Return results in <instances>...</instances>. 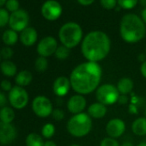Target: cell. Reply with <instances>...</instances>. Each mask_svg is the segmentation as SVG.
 <instances>
[{
  "mask_svg": "<svg viewBox=\"0 0 146 146\" xmlns=\"http://www.w3.org/2000/svg\"><path fill=\"white\" fill-rule=\"evenodd\" d=\"M102 69L99 63L87 61L72 70L70 81L72 90L79 95H89L99 87Z\"/></svg>",
  "mask_w": 146,
  "mask_h": 146,
  "instance_id": "cell-1",
  "label": "cell"
},
{
  "mask_svg": "<svg viewBox=\"0 0 146 146\" xmlns=\"http://www.w3.org/2000/svg\"><path fill=\"white\" fill-rule=\"evenodd\" d=\"M111 49V40L108 35L100 30L87 34L81 43V52L84 57L90 62L103 60Z\"/></svg>",
  "mask_w": 146,
  "mask_h": 146,
  "instance_id": "cell-2",
  "label": "cell"
},
{
  "mask_svg": "<svg viewBox=\"0 0 146 146\" xmlns=\"http://www.w3.org/2000/svg\"><path fill=\"white\" fill-rule=\"evenodd\" d=\"M119 34L124 41L135 44L142 40L146 35V27L142 18L137 15L125 14L119 24Z\"/></svg>",
  "mask_w": 146,
  "mask_h": 146,
  "instance_id": "cell-3",
  "label": "cell"
},
{
  "mask_svg": "<svg viewBox=\"0 0 146 146\" xmlns=\"http://www.w3.org/2000/svg\"><path fill=\"white\" fill-rule=\"evenodd\" d=\"M84 32L82 27L74 22L64 23L58 31L61 44L70 49L76 47L83 41Z\"/></svg>",
  "mask_w": 146,
  "mask_h": 146,
  "instance_id": "cell-4",
  "label": "cell"
},
{
  "mask_svg": "<svg viewBox=\"0 0 146 146\" xmlns=\"http://www.w3.org/2000/svg\"><path fill=\"white\" fill-rule=\"evenodd\" d=\"M68 132L76 137H83L88 135L92 129V119L86 113L74 114L67 122Z\"/></svg>",
  "mask_w": 146,
  "mask_h": 146,
  "instance_id": "cell-5",
  "label": "cell"
},
{
  "mask_svg": "<svg viewBox=\"0 0 146 146\" xmlns=\"http://www.w3.org/2000/svg\"><path fill=\"white\" fill-rule=\"evenodd\" d=\"M96 96L98 102L105 106H109L119 102V92L116 86L110 84H104L98 87Z\"/></svg>",
  "mask_w": 146,
  "mask_h": 146,
  "instance_id": "cell-6",
  "label": "cell"
},
{
  "mask_svg": "<svg viewBox=\"0 0 146 146\" xmlns=\"http://www.w3.org/2000/svg\"><path fill=\"white\" fill-rule=\"evenodd\" d=\"M8 99L12 108L16 109H23L28 105L29 96L24 88L17 85L9 92Z\"/></svg>",
  "mask_w": 146,
  "mask_h": 146,
  "instance_id": "cell-7",
  "label": "cell"
},
{
  "mask_svg": "<svg viewBox=\"0 0 146 146\" xmlns=\"http://www.w3.org/2000/svg\"><path fill=\"white\" fill-rule=\"evenodd\" d=\"M32 109L40 118H46L53 111L52 102L45 96H38L33 100Z\"/></svg>",
  "mask_w": 146,
  "mask_h": 146,
  "instance_id": "cell-8",
  "label": "cell"
},
{
  "mask_svg": "<svg viewBox=\"0 0 146 146\" xmlns=\"http://www.w3.org/2000/svg\"><path fill=\"white\" fill-rule=\"evenodd\" d=\"M29 23V16L24 10H18L10 16L9 26L11 29L16 32H22L28 28Z\"/></svg>",
  "mask_w": 146,
  "mask_h": 146,
  "instance_id": "cell-9",
  "label": "cell"
},
{
  "mask_svg": "<svg viewBox=\"0 0 146 146\" xmlns=\"http://www.w3.org/2000/svg\"><path fill=\"white\" fill-rule=\"evenodd\" d=\"M63 13V7L56 0H47L41 6V15L47 21H56Z\"/></svg>",
  "mask_w": 146,
  "mask_h": 146,
  "instance_id": "cell-10",
  "label": "cell"
},
{
  "mask_svg": "<svg viewBox=\"0 0 146 146\" xmlns=\"http://www.w3.org/2000/svg\"><path fill=\"white\" fill-rule=\"evenodd\" d=\"M58 41L52 36H46L37 45V52L40 56L48 58L55 53L58 48Z\"/></svg>",
  "mask_w": 146,
  "mask_h": 146,
  "instance_id": "cell-11",
  "label": "cell"
},
{
  "mask_svg": "<svg viewBox=\"0 0 146 146\" xmlns=\"http://www.w3.org/2000/svg\"><path fill=\"white\" fill-rule=\"evenodd\" d=\"M125 131V123L118 118L110 119L106 125V131L108 137L118 138L121 137Z\"/></svg>",
  "mask_w": 146,
  "mask_h": 146,
  "instance_id": "cell-12",
  "label": "cell"
},
{
  "mask_svg": "<svg viewBox=\"0 0 146 146\" xmlns=\"http://www.w3.org/2000/svg\"><path fill=\"white\" fill-rule=\"evenodd\" d=\"M87 105V101L83 95L77 94L72 96L67 102V109L73 114L83 113Z\"/></svg>",
  "mask_w": 146,
  "mask_h": 146,
  "instance_id": "cell-13",
  "label": "cell"
},
{
  "mask_svg": "<svg viewBox=\"0 0 146 146\" xmlns=\"http://www.w3.org/2000/svg\"><path fill=\"white\" fill-rule=\"evenodd\" d=\"M16 127L11 124H0V143L7 145L12 143L17 137Z\"/></svg>",
  "mask_w": 146,
  "mask_h": 146,
  "instance_id": "cell-14",
  "label": "cell"
},
{
  "mask_svg": "<svg viewBox=\"0 0 146 146\" xmlns=\"http://www.w3.org/2000/svg\"><path fill=\"white\" fill-rule=\"evenodd\" d=\"M70 88H71V85H70V78L64 76L57 78L52 84L53 93L57 96H59V97L66 96Z\"/></svg>",
  "mask_w": 146,
  "mask_h": 146,
  "instance_id": "cell-15",
  "label": "cell"
},
{
  "mask_svg": "<svg viewBox=\"0 0 146 146\" xmlns=\"http://www.w3.org/2000/svg\"><path fill=\"white\" fill-rule=\"evenodd\" d=\"M38 39V34L35 29L32 27H28L23 31L21 32L20 40L23 45L26 46H31L35 44Z\"/></svg>",
  "mask_w": 146,
  "mask_h": 146,
  "instance_id": "cell-16",
  "label": "cell"
},
{
  "mask_svg": "<svg viewBox=\"0 0 146 146\" xmlns=\"http://www.w3.org/2000/svg\"><path fill=\"white\" fill-rule=\"evenodd\" d=\"M107 106L100 103L95 102L92 103L88 108V114L93 119H102L107 113Z\"/></svg>",
  "mask_w": 146,
  "mask_h": 146,
  "instance_id": "cell-17",
  "label": "cell"
},
{
  "mask_svg": "<svg viewBox=\"0 0 146 146\" xmlns=\"http://www.w3.org/2000/svg\"><path fill=\"white\" fill-rule=\"evenodd\" d=\"M32 80H33L32 73L27 70H23L19 71L15 78V82H16L17 85L23 87V88L31 84Z\"/></svg>",
  "mask_w": 146,
  "mask_h": 146,
  "instance_id": "cell-18",
  "label": "cell"
},
{
  "mask_svg": "<svg viewBox=\"0 0 146 146\" xmlns=\"http://www.w3.org/2000/svg\"><path fill=\"white\" fill-rule=\"evenodd\" d=\"M0 70L3 75L8 78L15 77L17 74V67L15 63L11 60H4L0 64Z\"/></svg>",
  "mask_w": 146,
  "mask_h": 146,
  "instance_id": "cell-19",
  "label": "cell"
},
{
  "mask_svg": "<svg viewBox=\"0 0 146 146\" xmlns=\"http://www.w3.org/2000/svg\"><path fill=\"white\" fill-rule=\"evenodd\" d=\"M131 130L133 133L137 136H145L146 135V117H141L136 119L132 125H131Z\"/></svg>",
  "mask_w": 146,
  "mask_h": 146,
  "instance_id": "cell-20",
  "label": "cell"
},
{
  "mask_svg": "<svg viewBox=\"0 0 146 146\" xmlns=\"http://www.w3.org/2000/svg\"><path fill=\"white\" fill-rule=\"evenodd\" d=\"M116 87L119 94L125 96V95L129 94L133 90L134 84H133V81L130 79L129 78H122L119 80Z\"/></svg>",
  "mask_w": 146,
  "mask_h": 146,
  "instance_id": "cell-21",
  "label": "cell"
},
{
  "mask_svg": "<svg viewBox=\"0 0 146 146\" xmlns=\"http://www.w3.org/2000/svg\"><path fill=\"white\" fill-rule=\"evenodd\" d=\"M15 119V112L10 107H5L0 110V120L1 123L11 124Z\"/></svg>",
  "mask_w": 146,
  "mask_h": 146,
  "instance_id": "cell-22",
  "label": "cell"
},
{
  "mask_svg": "<svg viewBox=\"0 0 146 146\" xmlns=\"http://www.w3.org/2000/svg\"><path fill=\"white\" fill-rule=\"evenodd\" d=\"M26 145L27 146H44V140L40 135L38 133H29L25 140Z\"/></svg>",
  "mask_w": 146,
  "mask_h": 146,
  "instance_id": "cell-23",
  "label": "cell"
},
{
  "mask_svg": "<svg viewBox=\"0 0 146 146\" xmlns=\"http://www.w3.org/2000/svg\"><path fill=\"white\" fill-rule=\"evenodd\" d=\"M3 42L7 46H13L15 45L18 40V35L16 31L12 29L6 30L2 36Z\"/></svg>",
  "mask_w": 146,
  "mask_h": 146,
  "instance_id": "cell-24",
  "label": "cell"
},
{
  "mask_svg": "<svg viewBox=\"0 0 146 146\" xmlns=\"http://www.w3.org/2000/svg\"><path fill=\"white\" fill-rule=\"evenodd\" d=\"M70 53V49L62 45V46H58V48H57L54 55H55V57L58 59H59V60H64V59H66V58H69Z\"/></svg>",
  "mask_w": 146,
  "mask_h": 146,
  "instance_id": "cell-25",
  "label": "cell"
},
{
  "mask_svg": "<svg viewBox=\"0 0 146 146\" xmlns=\"http://www.w3.org/2000/svg\"><path fill=\"white\" fill-rule=\"evenodd\" d=\"M35 70L39 72L46 71L48 68V61L46 58L39 56L35 62Z\"/></svg>",
  "mask_w": 146,
  "mask_h": 146,
  "instance_id": "cell-26",
  "label": "cell"
},
{
  "mask_svg": "<svg viewBox=\"0 0 146 146\" xmlns=\"http://www.w3.org/2000/svg\"><path fill=\"white\" fill-rule=\"evenodd\" d=\"M55 130H56L55 126L52 123H46V125H43V127L41 129L42 137L45 138H47V139L51 138L55 134Z\"/></svg>",
  "mask_w": 146,
  "mask_h": 146,
  "instance_id": "cell-27",
  "label": "cell"
},
{
  "mask_svg": "<svg viewBox=\"0 0 146 146\" xmlns=\"http://www.w3.org/2000/svg\"><path fill=\"white\" fill-rule=\"evenodd\" d=\"M139 0H118V5L124 10H131L137 5Z\"/></svg>",
  "mask_w": 146,
  "mask_h": 146,
  "instance_id": "cell-28",
  "label": "cell"
},
{
  "mask_svg": "<svg viewBox=\"0 0 146 146\" xmlns=\"http://www.w3.org/2000/svg\"><path fill=\"white\" fill-rule=\"evenodd\" d=\"M10 16L11 15H9V12L6 10L0 9V28H3L9 23Z\"/></svg>",
  "mask_w": 146,
  "mask_h": 146,
  "instance_id": "cell-29",
  "label": "cell"
},
{
  "mask_svg": "<svg viewBox=\"0 0 146 146\" xmlns=\"http://www.w3.org/2000/svg\"><path fill=\"white\" fill-rule=\"evenodd\" d=\"M102 8L106 10H113L118 5V0H100Z\"/></svg>",
  "mask_w": 146,
  "mask_h": 146,
  "instance_id": "cell-30",
  "label": "cell"
},
{
  "mask_svg": "<svg viewBox=\"0 0 146 146\" xmlns=\"http://www.w3.org/2000/svg\"><path fill=\"white\" fill-rule=\"evenodd\" d=\"M19 1L18 0H7V2L5 4L6 9L9 11H11V13L17 11L19 10Z\"/></svg>",
  "mask_w": 146,
  "mask_h": 146,
  "instance_id": "cell-31",
  "label": "cell"
},
{
  "mask_svg": "<svg viewBox=\"0 0 146 146\" xmlns=\"http://www.w3.org/2000/svg\"><path fill=\"white\" fill-rule=\"evenodd\" d=\"M100 146H120V144L115 138L108 137L102 140Z\"/></svg>",
  "mask_w": 146,
  "mask_h": 146,
  "instance_id": "cell-32",
  "label": "cell"
},
{
  "mask_svg": "<svg viewBox=\"0 0 146 146\" xmlns=\"http://www.w3.org/2000/svg\"><path fill=\"white\" fill-rule=\"evenodd\" d=\"M14 54L13 50L10 47V46H5L3 47L0 51V55H1V58H3L5 60H9Z\"/></svg>",
  "mask_w": 146,
  "mask_h": 146,
  "instance_id": "cell-33",
  "label": "cell"
},
{
  "mask_svg": "<svg viewBox=\"0 0 146 146\" xmlns=\"http://www.w3.org/2000/svg\"><path fill=\"white\" fill-rule=\"evenodd\" d=\"M52 118L57 120V121H60L64 119V113L62 109L60 108H56V109H53L52 113Z\"/></svg>",
  "mask_w": 146,
  "mask_h": 146,
  "instance_id": "cell-34",
  "label": "cell"
},
{
  "mask_svg": "<svg viewBox=\"0 0 146 146\" xmlns=\"http://www.w3.org/2000/svg\"><path fill=\"white\" fill-rule=\"evenodd\" d=\"M0 86H1V89L4 90V91H11L12 90V84L9 81V80H3L0 84Z\"/></svg>",
  "mask_w": 146,
  "mask_h": 146,
  "instance_id": "cell-35",
  "label": "cell"
},
{
  "mask_svg": "<svg viewBox=\"0 0 146 146\" xmlns=\"http://www.w3.org/2000/svg\"><path fill=\"white\" fill-rule=\"evenodd\" d=\"M9 99L6 97V96L4 93H0V108H5L7 104Z\"/></svg>",
  "mask_w": 146,
  "mask_h": 146,
  "instance_id": "cell-36",
  "label": "cell"
},
{
  "mask_svg": "<svg viewBox=\"0 0 146 146\" xmlns=\"http://www.w3.org/2000/svg\"><path fill=\"white\" fill-rule=\"evenodd\" d=\"M77 1L78 2L79 5L83 6H90L96 1V0H77Z\"/></svg>",
  "mask_w": 146,
  "mask_h": 146,
  "instance_id": "cell-37",
  "label": "cell"
},
{
  "mask_svg": "<svg viewBox=\"0 0 146 146\" xmlns=\"http://www.w3.org/2000/svg\"><path fill=\"white\" fill-rule=\"evenodd\" d=\"M140 71H141V74L142 76L146 78V60L144 62L142 63L141 64V67H140Z\"/></svg>",
  "mask_w": 146,
  "mask_h": 146,
  "instance_id": "cell-38",
  "label": "cell"
},
{
  "mask_svg": "<svg viewBox=\"0 0 146 146\" xmlns=\"http://www.w3.org/2000/svg\"><path fill=\"white\" fill-rule=\"evenodd\" d=\"M44 146H57V144L52 140H46L44 143Z\"/></svg>",
  "mask_w": 146,
  "mask_h": 146,
  "instance_id": "cell-39",
  "label": "cell"
},
{
  "mask_svg": "<svg viewBox=\"0 0 146 146\" xmlns=\"http://www.w3.org/2000/svg\"><path fill=\"white\" fill-rule=\"evenodd\" d=\"M141 18H142L143 22L144 23V24L146 25V7L143 10V11L141 13Z\"/></svg>",
  "mask_w": 146,
  "mask_h": 146,
  "instance_id": "cell-40",
  "label": "cell"
},
{
  "mask_svg": "<svg viewBox=\"0 0 146 146\" xmlns=\"http://www.w3.org/2000/svg\"><path fill=\"white\" fill-rule=\"evenodd\" d=\"M120 146H133V144L131 143H130V142H125Z\"/></svg>",
  "mask_w": 146,
  "mask_h": 146,
  "instance_id": "cell-41",
  "label": "cell"
},
{
  "mask_svg": "<svg viewBox=\"0 0 146 146\" xmlns=\"http://www.w3.org/2000/svg\"><path fill=\"white\" fill-rule=\"evenodd\" d=\"M6 2H7V0H0V7L5 5L6 4Z\"/></svg>",
  "mask_w": 146,
  "mask_h": 146,
  "instance_id": "cell-42",
  "label": "cell"
},
{
  "mask_svg": "<svg viewBox=\"0 0 146 146\" xmlns=\"http://www.w3.org/2000/svg\"><path fill=\"white\" fill-rule=\"evenodd\" d=\"M137 146H146V142H141Z\"/></svg>",
  "mask_w": 146,
  "mask_h": 146,
  "instance_id": "cell-43",
  "label": "cell"
},
{
  "mask_svg": "<svg viewBox=\"0 0 146 146\" xmlns=\"http://www.w3.org/2000/svg\"><path fill=\"white\" fill-rule=\"evenodd\" d=\"M140 1H141V3H142L143 5L146 6V0H140Z\"/></svg>",
  "mask_w": 146,
  "mask_h": 146,
  "instance_id": "cell-44",
  "label": "cell"
},
{
  "mask_svg": "<svg viewBox=\"0 0 146 146\" xmlns=\"http://www.w3.org/2000/svg\"><path fill=\"white\" fill-rule=\"evenodd\" d=\"M70 146H81V145H79V144H76V143H74V144H71V145H70Z\"/></svg>",
  "mask_w": 146,
  "mask_h": 146,
  "instance_id": "cell-45",
  "label": "cell"
},
{
  "mask_svg": "<svg viewBox=\"0 0 146 146\" xmlns=\"http://www.w3.org/2000/svg\"><path fill=\"white\" fill-rule=\"evenodd\" d=\"M145 55H146V47H145Z\"/></svg>",
  "mask_w": 146,
  "mask_h": 146,
  "instance_id": "cell-46",
  "label": "cell"
},
{
  "mask_svg": "<svg viewBox=\"0 0 146 146\" xmlns=\"http://www.w3.org/2000/svg\"><path fill=\"white\" fill-rule=\"evenodd\" d=\"M145 116H146V110H145Z\"/></svg>",
  "mask_w": 146,
  "mask_h": 146,
  "instance_id": "cell-47",
  "label": "cell"
},
{
  "mask_svg": "<svg viewBox=\"0 0 146 146\" xmlns=\"http://www.w3.org/2000/svg\"><path fill=\"white\" fill-rule=\"evenodd\" d=\"M0 59H1V55H0Z\"/></svg>",
  "mask_w": 146,
  "mask_h": 146,
  "instance_id": "cell-48",
  "label": "cell"
}]
</instances>
